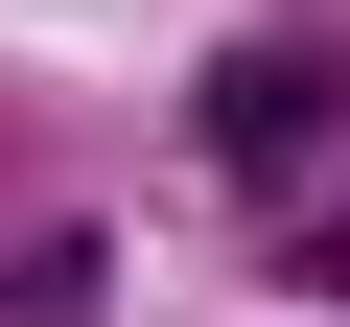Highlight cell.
<instances>
[{
  "label": "cell",
  "instance_id": "6da1fadb",
  "mask_svg": "<svg viewBox=\"0 0 350 327\" xmlns=\"http://www.w3.org/2000/svg\"><path fill=\"white\" fill-rule=\"evenodd\" d=\"M211 164H234V187H304V164H327V47H234L211 70Z\"/></svg>",
  "mask_w": 350,
  "mask_h": 327
},
{
  "label": "cell",
  "instance_id": "7a4b0ae2",
  "mask_svg": "<svg viewBox=\"0 0 350 327\" xmlns=\"http://www.w3.org/2000/svg\"><path fill=\"white\" fill-rule=\"evenodd\" d=\"M0 327H94V234H24V280H0Z\"/></svg>",
  "mask_w": 350,
  "mask_h": 327
}]
</instances>
